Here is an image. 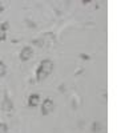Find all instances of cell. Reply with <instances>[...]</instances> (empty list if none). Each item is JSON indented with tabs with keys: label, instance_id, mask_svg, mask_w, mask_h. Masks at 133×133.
Listing matches in <instances>:
<instances>
[{
	"label": "cell",
	"instance_id": "obj_3",
	"mask_svg": "<svg viewBox=\"0 0 133 133\" xmlns=\"http://www.w3.org/2000/svg\"><path fill=\"white\" fill-rule=\"evenodd\" d=\"M32 55H33L32 48L31 47H24L23 49H21V52H20V60L21 61H28L32 57Z\"/></svg>",
	"mask_w": 133,
	"mask_h": 133
},
{
	"label": "cell",
	"instance_id": "obj_2",
	"mask_svg": "<svg viewBox=\"0 0 133 133\" xmlns=\"http://www.w3.org/2000/svg\"><path fill=\"white\" fill-rule=\"evenodd\" d=\"M53 108H55L53 100H52L51 97H47V98L43 101V104H41V113H43V116L51 115V113L53 112Z\"/></svg>",
	"mask_w": 133,
	"mask_h": 133
},
{
	"label": "cell",
	"instance_id": "obj_12",
	"mask_svg": "<svg viewBox=\"0 0 133 133\" xmlns=\"http://www.w3.org/2000/svg\"><path fill=\"white\" fill-rule=\"evenodd\" d=\"M91 2H89V0H84V2H83V4H89Z\"/></svg>",
	"mask_w": 133,
	"mask_h": 133
},
{
	"label": "cell",
	"instance_id": "obj_11",
	"mask_svg": "<svg viewBox=\"0 0 133 133\" xmlns=\"http://www.w3.org/2000/svg\"><path fill=\"white\" fill-rule=\"evenodd\" d=\"M3 11H4V7H3L2 4H0V14H2V12H3Z\"/></svg>",
	"mask_w": 133,
	"mask_h": 133
},
{
	"label": "cell",
	"instance_id": "obj_7",
	"mask_svg": "<svg viewBox=\"0 0 133 133\" xmlns=\"http://www.w3.org/2000/svg\"><path fill=\"white\" fill-rule=\"evenodd\" d=\"M8 132V125L5 123H0V133H7Z\"/></svg>",
	"mask_w": 133,
	"mask_h": 133
},
{
	"label": "cell",
	"instance_id": "obj_8",
	"mask_svg": "<svg viewBox=\"0 0 133 133\" xmlns=\"http://www.w3.org/2000/svg\"><path fill=\"white\" fill-rule=\"evenodd\" d=\"M9 28V23H8V21H4V23H2V24H0V29H2V31H7Z\"/></svg>",
	"mask_w": 133,
	"mask_h": 133
},
{
	"label": "cell",
	"instance_id": "obj_10",
	"mask_svg": "<svg viewBox=\"0 0 133 133\" xmlns=\"http://www.w3.org/2000/svg\"><path fill=\"white\" fill-rule=\"evenodd\" d=\"M81 57H83L84 60H88V59H89V56H87V55H81Z\"/></svg>",
	"mask_w": 133,
	"mask_h": 133
},
{
	"label": "cell",
	"instance_id": "obj_4",
	"mask_svg": "<svg viewBox=\"0 0 133 133\" xmlns=\"http://www.w3.org/2000/svg\"><path fill=\"white\" fill-rule=\"evenodd\" d=\"M40 104V96L37 93H32L28 98V105L29 107H37Z\"/></svg>",
	"mask_w": 133,
	"mask_h": 133
},
{
	"label": "cell",
	"instance_id": "obj_1",
	"mask_svg": "<svg viewBox=\"0 0 133 133\" xmlns=\"http://www.w3.org/2000/svg\"><path fill=\"white\" fill-rule=\"evenodd\" d=\"M53 71V61L52 60H43L39 66H37V71H36V80L37 81H43V80H45L47 77L52 73Z\"/></svg>",
	"mask_w": 133,
	"mask_h": 133
},
{
	"label": "cell",
	"instance_id": "obj_9",
	"mask_svg": "<svg viewBox=\"0 0 133 133\" xmlns=\"http://www.w3.org/2000/svg\"><path fill=\"white\" fill-rule=\"evenodd\" d=\"M7 39V35H5V32L0 29V41H4Z\"/></svg>",
	"mask_w": 133,
	"mask_h": 133
},
{
	"label": "cell",
	"instance_id": "obj_6",
	"mask_svg": "<svg viewBox=\"0 0 133 133\" xmlns=\"http://www.w3.org/2000/svg\"><path fill=\"white\" fill-rule=\"evenodd\" d=\"M5 73H7V66L3 61H0V77L5 76Z\"/></svg>",
	"mask_w": 133,
	"mask_h": 133
},
{
	"label": "cell",
	"instance_id": "obj_5",
	"mask_svg": "<svg viewBox=\"0 0 133 133\" xmlns=\"http://www.w3.org/2000/svg\"><path fill=\"white\" fill-rule=\"evenodd\" d=\"M3 110L4 112H11V110H12V108H14V105H12V101H11V100L7 97V95H5V97H4V101H3Z\"/></svg>",
	"mask_w": 133,
	"mask_h": 133
}]
</instances>
